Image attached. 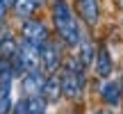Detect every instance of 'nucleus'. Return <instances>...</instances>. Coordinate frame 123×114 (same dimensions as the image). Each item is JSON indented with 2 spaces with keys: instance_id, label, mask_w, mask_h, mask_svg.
Segmentation results:
<instances>
[{
  "instance_id": "f257e3e1",
  "label": "nucleus",
  "mask_w": 123,
  "mask_h": 114,
  "mask_svg": "<svg viewBox=\"0 0 123 114\" xmlns=\"http://www.w3.org/2000/svg\"><path fill=\"white\" fill-rule=\"evenodd\" d=\"M50 18H53L55 34L66 48H75L82 39V27H80V18L71 9L68 0H53L50 2Z\"/></svg>"
},
{
  "instance_id": "f03ea898",
  "label": "nucleus",
  "mask_w": 123,
  "mask_h": 114,
  "mask_svg": "<svg viewBox=\"0 0 123 114\" xmlns=\"http://www.w3.org/2000/svg\"><path fill=\"white\" fill-rule=\"evenodd\" d=\"M59 84H62V98L78 101L87 84V69L80 64L75 55L64 57V64L59 69Z\"/></svg>"
},
{
  "instance_id": "7ed1b4c3",
  "label": "nucleus",
  "mask_w": 123,
  "mask_h": 114,
  "mask_svg": "<svg viewBox=\"0 0 123 114\" xmlns=\"http://www.w3.org/2000/svg\"><path fill=\"white\" fill-rule=\"evenodd\" d=\"M64 48H66V46L62 44V41L53 39V37L41 46V64L39 66L43 69V73H48V75L59 73L62 64H64V57H66L64 55Z\"/></svg>"
},
{
  "instance_id": "20e7f679",
  "label": "nucleus",
  "mask_w": 123,
  "mask_h": 114,
  "mask_svg": "<svg viewBox=\"0 0 123 114\" xmlns=\"http://www.w3.org/2000/svg\"><path fill=\"white\" fill-rule=\"evenodd\" d=\"M50 27L46 25L41 18H37V16H30V18H25V21L21 23V39H25V41H30V44H34V46H43L46 41L50 39Z\"/></svg>"
},
{
  "instance_id": "39448f33",
  "label": "nucleus",
  "mask_w": 123,
  "mask_h": 114,
  "mask_svg": "<svg viewBox=\"0 0 123 114\" xmlns=\"http://www.w3.org/2000/svg\"><path fill=\"white\" fill-rule=\"evenodd\" d=\"M98 98H100L103 105H107V107H119L123 103V78L121 80L105 78L98 84Z\"/></svg>"
},
{
  "instance_id": "423d86ee",
  "label": "nucleus",
  "mask_w": 123,
  "mask_h": 114,
  "mask_svg": "<svg viewBox=\"0 0 123 114\" xmlns=\"http://www.w3.org/2000/svg\"><path fill=\"white\" fill-rule=\"evenodd\" d=\"M73 12L87 27H96L100 23V5L98 0H73Z\"/></svg>"
},
{
  "instance_id": "0eeeda50",
  "label": "nucleus",
  "mask_w": 123,
  "mask_h": 114,
  "mask_svg": "<svg viewBox=\"0 0 123 114\" xmlns=\"http://www.w3.org/2000/svg\"><path fill=\"white\" fill-rule=\"evenodd\" d=\"M43 82H46V75L41 66L27 69L21 75V94L23 96H39L41 89H43Z\"/></svg>"
},
{
  "instance_id": "6e6552de",
  "label": "nucleus",
  "mask_w": 123,
  "mask_h": 114,
  "mask_svg": "<svg viewBox=\"0 0 123 114\" xmlns=\"http://www.w3.org/2000/svg\"><path fill=\"white\" fill-rule=\"evenodd\" d=\"M93 69H96V75H98L100 80L112 78V73H114V59H112V53H110L107 46H100V48L96 50Z\"/></svg>"
},
{
  "instance_id": "1a4fd4ad",
  "label": "nucleus",
  "mask_w": 123,
  "mask_h": 114,
  "mask_svg": "<svg viewBox=\"0 0 123 114\" xmlns=\"http://www.w3.org/2000/svg\"><path fill=\"white\" fill-rule=\"evenodd\" d=\"M16 53L21 57V62L25 64V69H34V66L41 64V48L34 46V44H30V41H25V39H18Z\"/></svg>"
},
{
  "instance_id": "9d476101",
  "label": "nucleus",
  "mask_w": 123,
  "mask_h": 114,
  "mask_svg": "<svg viewBox=\"0 0 123 114\" xmlns=\"http://www.w3.org/2000/svg\"><path fill=\"white\" fill-rule=\"evenodd\" d=\"M96 44H93L89 37L82 34V39H80V44L75 46V57L80 59V64L84 66V69L89 71V66H93V59H96Z\"/></svg>"
},
{
  "instance_id": "9b49d317",
  "label": "nucleus",
  "mask_w": 123,
  "mask_h": 114,
  "mask_svg": "<svg viewBox=\"0 0 123 114\" xmlns=\"http://www.w3.org/2000/svg\"><path fill=\"white\" fill-rule=\"evenodd\" d=\"M41 96L46 98V103H57L62 98V84H59V75H46L43 89H41Z\"/></svg>"
},
{
  "instance_id": "f8f14e48",
  "label": "nucleus",
  "mask_w": 123,
  "mask_h": 114,
  "mask_svg": "<svg viewBox=\"0 0 123 114\" xmlns=\"http://www.w3.org/2000/svg\"><path fill=\"white\" fill-rule=\"evenodd\" d=\"M41 5H43V0H16L12 7V12L16 14L21 21H25V18L34 16L37 12L41 9Z\"/></svg>"
},
{
  "instance_id": "ddd939ff",
  "label": "nucleus",
  "mask_w": 123,
  "mask_h": 114,
  "mask_svg": "<svg viewBox=\"0 0 123 114\" xmlns=\"http://www.w3.org/2000/svg\"><path fill=\"white\" fill-rule=\"evenodd\" d=\"M25 105H27V114H46L48 103L39 94V96H25Z\"/></svg>"
},
{
  "instance_id": "4468645a",
  "label": "nucleus",
  "mask_w": 123,
  "mask_h": 114,
  "mask_svg": "<svg viewBox=\"0 0 123 114\" xmlns=\"http://www.w3.org/2000/svg\"><path fill=\"white\" fill-rule=\"evenodd\" d=\"M12 91H0V114H12Z\"/></svg>"
},
{
  "instance_id": "2eb2a0df",
  "label": "nucleus",
  "mask_w": 123,
  "mask_h": 114,
  "mask_svg": "<svg viewBox=\"0 0 123 114\" xmlns=\"http://www.w3.org/2000/svg\"><path fill=\"white\" fill-rule=\"evenodd\" d=\"M12 114H27V105H25V96H21L16 101V105H12Z\"/></svg>"
},
{
  "instance_id": "dca6fc26",
  "label": "nucleus",
  "mask_w": 123,
  "mask_h": 114,
  "mask_svg": "<svg viewBox=\"0 0 123 114\" xmlns=\"http://www.w3.org/2000/svg\"><path fill=\"white\" fill-rule=\"evenodd\" d=\"M9 12H12V9L5 5V0H0V25L5 23V18H7V14H9Z\"/></svg>"
},
{
  "instance_id": "f3484780",
  "label": "nucleus",
  "mask_w": 123,
  "mask_h": 114,
  "mask_svg": "<svg viewBox=\"0 0 123 114\" xmlns=\"http://www.w3.org/2000/svg\"><path fill=\"white\" fill-rule=\"evenodd\" d=\"M96 114H114V110H112V107H100V110H96Z\"/></svg>"
},
{
  "instance_id": "a211bd4d",
  "label": "nucleus",
  "mask_w": 123,
  "mask_h": 114,
  "mask_svg": "<svg viewBox=\"0 0 123 114\" xmlns=\"http://www.w3.org/2000/svg\"><path fill=\"white\" fill-rule=\"evenodd\" d=\"M14 2H16V0H5V5H7V7H9V9H12V7H14Z\"/></svg>"
},
{
  "instance_id": "6ab92c4d",
  "label": "nucleus",
  "mask_w": 123,
  "mask_h": 114,
  "mask_svg": "<svg viewBox=\"0 0 123 114\" xmlns=\"http://www.w3.org/2000/svg\"><path fill=\"white\" fill-rule=\"evenodd\" d=\"M66 114H78V112H75V110H68V112H66Z\"/></svg>"
},
{
  "instance_id": "aec40b11",
  "label": "nucleus",
  "mask_w": 123,
  "mask_h": 114,
  "mask_svg": "<svg viewBox=\"0 0 123 114\" xmlns=\"http://www.w3.org/2000/svg\"><path fill=\"white\" fill-rule=\"evenodd\" d=\"M2 32H5V30H2V27H0V39H2Z\"/></svg>"
},
{
  "instance_id": "412c9836",
  "label": "nucleus",
  "mask_w": 123,
  "mask_h": 114,
  "mask_svg": "<svg viewBox=\"0 0 123 114\" xmlns=\"http://www.w3.org/2000/svg\"><path fill=\"white\" fill-rule=\"evenodd\" d=\"M121 7H123V0H121Z\"/></svg>"
}]
</instances>
